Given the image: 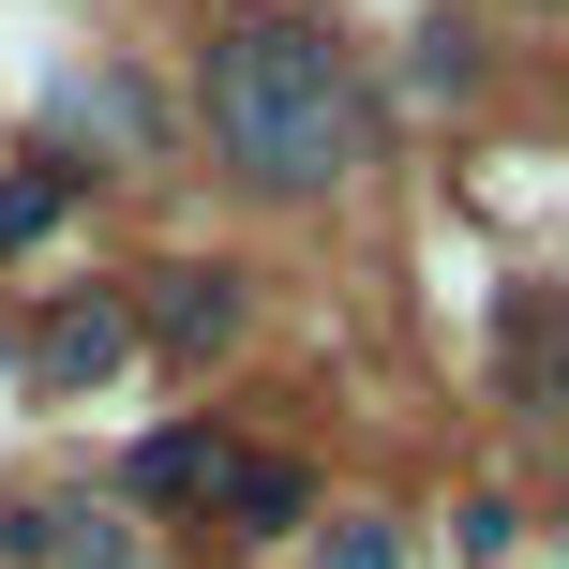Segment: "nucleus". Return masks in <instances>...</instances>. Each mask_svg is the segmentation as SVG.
Here are the masks:
<instances>
[{"instance_id": "4", "label": "nucleus", "mask_w": 569, "mask_h": 569, "mask_svg": "<svg viewBox=\"0 0 569 569\" xmlns=\"http://www.w3.org/2000/svg\"><path fill=\"white\" fill-rule=\"evenodd\" d=\"M210 495H226L256 540H270V525H300V465H270V450H226V480H210Z\"/></svg>"}, {"instance_id": "3", "label": "nucleus", "mask_w": 569, "mask_h": 569, "mask_svg": "<svg viewBox=\"0 0 569 569\" xmlns=\"http://www.w3.org/2000/svg\"><path fill=\"white\" fill-rule=\"evenodd\" d=\"M120 345H136V315H120V300H76V315H46V345H30V360H46V390H90Z\"/></svg>"}, {"instance_id": "7", "label": "nucleus", "mask_w": 569, "mask_h": 569, "mask_svg": "<svg viewBox=\"0 0 569 569\" xmlns=\"http://www.w3.org/2000/svg\"><path fill=\"white\" fill-rule=\"evenodd\" d=\"M330 569H390V540H375V525H345V540H330Z\"/></svg>"}, {"instance_id": "1", "label": "nucleus", "mask_w": 569, "mask_h": 569, "mask_svg": "<svg viewBox=\"0 0 569 569\" xmlns=\"http://www.w3.org/2000/svg\"><path fill=\"white\" fill-rule=\"evenodd\" d=\"M210 120H226V150L256 180H284V196L345 166V76H330V46L284 30V16H240L226 46H210Z\"/></svg>"}, {"instance_id": "2", "label": "nucleus", "mask_w": 569, "mask_h": 569, "mask_svg": "<svg viewBox=\"0 0 569 569\" xmlns=\"http://www.w3.org/2000/svg\"><path fill=\"white\" fill-rule=\"evenodd\" d=\"M226 330H240L226 270H150V345H180V360H210Z\"/></svg>"}, {"instance_id": "6", "label": "nucleus", "mask_w": 569, "mask_h": 569, "mask_svg": "<svg viewBox=\"0 0 569 569\" xmlns=\"http://www.w3.org/2000/svg\"><path fill=\"white\" fill-rule=\"evenodd\" d=\"M46 226H60V180H46V166L0 180V240H46Z\"/></svg>"}, {"instance_id": "5", "label": "nucleus", "mask_w": 569, "mask_h": 569, "mask_svg": "<svg viewBox=\"0 0 569 569\" xmlns=\"http://www.w3.org/2000/svg\"><path fill=\"white\" fill-rule=\"evenodd\" d=\"M210 480H226L210 435H150V450H136V495H210Z\"/></svg>"}]
</instances>
